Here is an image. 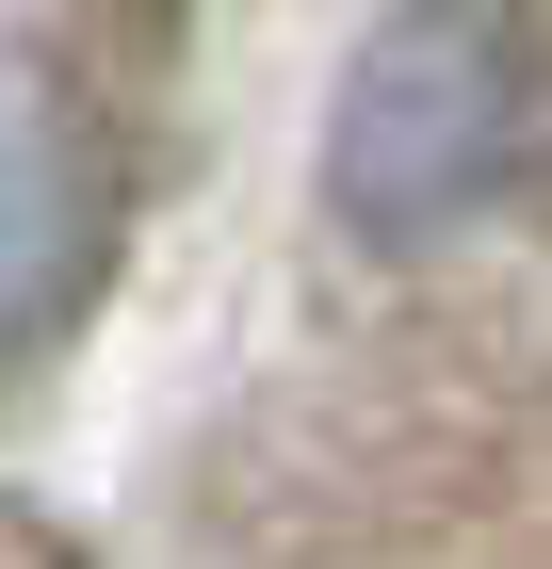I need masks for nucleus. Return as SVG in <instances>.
Here are the masks:
<instances>
[{
	"label": "nucleus",
	"mask_w": 552,
	"mask_h": 569,
	"mask_svg": "<svg viewBox=\"0 0 552 569\" xmlns=\"http://www.w3.org/2000/svg\"><path fill=\"white\" fill-rule=\"evenodd\" d=\"M504 163H520V33L471 17V0L390 17V33L341 66V98H325V196L374 228V244L455 228Z\"/></svg>",
	"instance_id": "1"
}]
</instances>
